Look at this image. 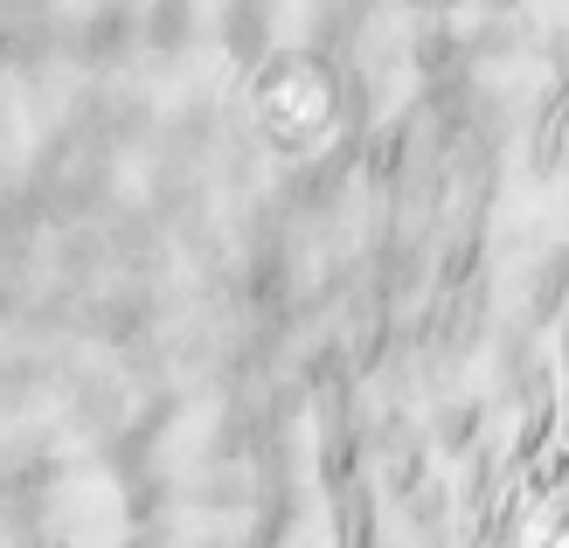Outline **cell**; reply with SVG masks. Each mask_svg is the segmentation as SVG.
I'll return each instance as SVG.
<instances>
[{
	"label": "cell",
	"instance_id": "6da1fadb",
	"mask_svg": "<svg viewBox=\"0 0 569 548\" xmlns=\"http://www.w3.org/2000/svg\"><path fill=\"white\" fill-rule=\"evenodd\" d=\"M258 126H264L271 147H284V153H312V147H320V139L333 132V104H327L320 70L284 63L258 91Z\"/></svg>",
	"mask_w": 569,
	"mask_h": 548
}]
</instances>
